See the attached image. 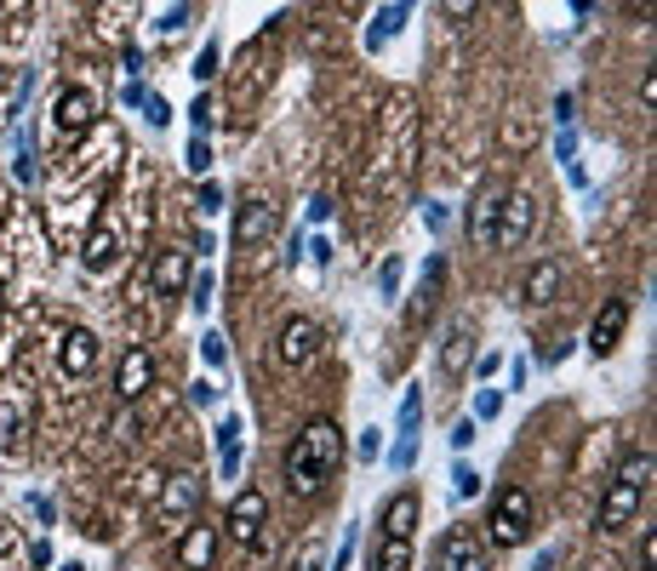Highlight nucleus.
I'll return each mask as SVG.
<instances>
[{"mask_svg": "<svg viewBox=\"0 0 657 571\" xmlns=\"http://www.w3.org/2000/svg\"><path fill=\"white\" fill-rule=\"evenodd\" d=\"M338 463H343V429L332 417H315V423L298 429V441L286 452V486L298 497H315L338 475Z\"/></svg>", "mask_w": 657, "mask_h": 571, "instance_id": "1", "label": "nucleus"}, {"mask_svg": "<svg viewBox=\"0 0 657 571\" xmlns=\"http://www.w3.org/2000/svg\"><path fill=\"white\" fill-rule=\"evenodd\" d=\"M646 480H651V452H629V457H623V468H617V480H612L606 497H601L595 526H601V531H623V526H629V520L640 515Z\"/></svg>", "mask_w": 657, "mask_h": 571, "instance_id": "2", "label": "nucleus"}, {"mask_svg": "<svg viewBox=\"0 0 657 571\" xmlns=\"http://www.w3.org/2000/svg\"><path fill=\"white\" fill-rule=\"evenodd\" d=\"M491 543L498 549H520L526 537H532V526H538V503H532V491L526 486H504L498 497H491Z\"/></svg>", "mask_w": 657, "mask_h": 571, "instance_id": "3", "label": "nucleus"}, {"mask_svg": "<svg viewBox=\"0 0 657 571\" xmlns=\"http://www.w3.org/2000/svg\"><path fill=\"white\" fill-rule=\"evenodd\" d=\"M435 571H491L480 537H475L469 526H452L441 543H435Z\"/></svg>", "mask_w": 657, "mask_h": 571, "instance_id": "4", "label": "nucleus"}, {"mask_svg": "<svg viewBox=\"0 0 657 571\" xmlns=\"http://www.w3.org/2000/svg\"><path fill=\"white\" fill-rule=\"evenodd\" d=\"M263 526H269V497L263 491H241L235 503H229V537H235L241 549L263 543Z\"/></svg>", "mask_w": 657, "mask_h": 571, "instance_id": "5", "label": "nucleus"}, {"mask_svg": "<svg viewBox=\"0 0 657 571\" xmlns=\"http://www.w3.org/2000/svg\"><path fill=\"white\" fill-rule=\"evenodd\" d=\"M29 412H35L29 389H23V383H0V452H18V446H23Z\"/></svg>", "mask_w": 657, "mask_h": 571, "instance_id": "6", "label": "nucleus"}, {"mask_svg": "<svg viewBox=\"0 0 657 571\" xmlns=\"http://www.w3.org/2000/svg\"><path fill=\"white\" fill-rule=\"evenodd\" d=\"M504 189L491 183V189H480V200H475V212H469V241L480 246V252H498V234H504Z\"/></svg>", "mask_w": 657, "mask_h": 571, "instance_id": "7", "label": "nucleus"}, {"mask_svg": "<svg viewBox=\"0 0 657 571\" xmlns=\"http://www.w3.org/2000/svg\"><path fill=\"white\" fill-rule=\"evenodd\" d=\"M275 355H280V366H309L320 355V326L309 315H292L275 338Z\"/></svg>", "mask_w": 657, "mask_h": 571, "instance_id": "8", "label": "nucleus"}, {"mask_svg": "<svg viewBox=\"0 0 657 571\" xmlns=\"http://www.w3.org/2000/svg\"><path fill=\"white\" fill-rule=\"evenodd\" d=\"M97 355H104V349H97V338L75 326V331H63V343H57V372L70 378V383H81V378L97 372Z\"/></svg>", "mask_w": 657, "mask_h": 571, "instance_id": "9", "label": "nucleus"}, {"mask_svg": "<svg viewBox=\"0 0 657 571\" xmlns=\"http://www.w3.org/2000/svg\"><path fill=\"white\" fill-rule=\"evenodd\" d=\"M623 326H629V297H606L601 315H595V326H589V355L606 360V355L623 343Z\"/></svg>", "mask_w": 657, "mask_h": 571, "instance_id": "10", "label": "nucleus"}, {"mask_svg": "<svg viewBox=\"0 0 657 571\" xmlns=\"http://www.w3.org/2000/svg\"><path fill=\"white\" fill-rule=\"evenodd\" d=\"M97 120V92L92 86H63L57 92V126L70 131V138H81V131H92Z\"/></svg>", "mask_w": 657, "mask_h": 571, "instance_id": "11", "label": "nucleus"}, {"mask_svg": "<svg viewBox=\"0 0 657 571\" xmlns=\"http://www.w3.org/2000/svg\"><path fill=\"white\" fill-rule=\"evenodd\" d=\"M149 383H155V360H149L144 349H126L120 372H115V394L131 406V400H144V394H149Z\"/></svg>", "mask_w": 657, "mask_h": 571, "instance_id": "12", "label": "nucleus"}, {"mask_svg": "<svg viewBox=\"0 0 657 571\" xmlns=\"http://www.w3.org/2000/svg\"><path fill=\"white\" fill-rule=\"evenodd\" d=\"M532 223H538V207H532V194H509L504 200V234H498V252H509V246H520L526 234H532Z\"/></svg>", "mask_w": 657, "mask_h": 571, "instance_id": "13", "label": "nucleus"}, {"mask_svg": "<svg viewBox=\"0 0 657 571\" xmlns=\"http://www.w3.org/2000/svg\"><path fill=\"white\" fill-rule=\"evenodd\" d=\"M263 234H275V207H263L257 194H246L241 212H235V246H257Z\"/></svg>", "mask_w": 657, "mask_h": 571, "instance_id": "14", "label": "nucleus"}, {"mask_svg": "<svg viewBox=\"0 0 657 571\" xmlns=\"http://www.w3.org/2000/svg\"><path fill=\"white\" fill-rule=\"evenodd\" d=\"M412 526H417V491H394V497L383 503L378 537H401V543H412Z\"/></svg>", "mask_w": 657, "mask_h": 571, "instance_id": "15", "label": "nucleus"}, {"mask_svg": "<svg viewBox=\"0 0 657 571\" xmlns=\"http://www.w3.org/2000/svg\"><path fill=\"white\" fill-rule=\"evenodd\" d=\"M183 286H189V252L183 246H167L155 257V292L160 297H183Z\"/></svg>", "mask_w": 657, "mask_h": 571, "instance_id": "16", "label": "nucleus"}, {"mask_svg": "<svg viewBox=\"0 0 657 571\" xmlns=\"http://www.w3.org/2000/svg\"><path fill=\"white\" fill-rule=\"evenodd\" d=\"M441 292H446V257L435 252L430 263H423V286H417V304H412V320H430L435 304H441Z\"/></svg>", "mask_w": 657, "mask_h": 571, "instance_id": "17", "label": "nucleus"}, {"mask_svg": "<svg viewBox=\"0 0 657 571\" xmlns=\"http://www.w3.org/2000/svg\"><path fill=\"white\" fill-rule=\"evenodd\" d=\"M81 257H86V268H92V275H104V268L120 257L115 229H109V223H92V229H86V246H81Z\"/></svg>", "mask_w": 657, "mask_h": 571, "instance_id": "18", "label": "nucleus"}, {"mask_svg": "<svg viewBox=\"0 0 657 571\" xmlns=\"http://www.w3.org/2000/svg\"><path fill=\"white\" fill-rule=\"evenodd\" d=\"M554 286H561V263H554V257H538L532 268H526V286H520V297H526V304H549V297H554Z\"/></svg>", "mask_w": 657, "mask_h": 571, "instance_id": "19", "label": "nucleus"}, {"mask_svg": "<svg viewBox=\"0 0 657 571\" xmlns=\"http://www.w3.org/2000/svg\"><path fill=\"white\" fill-rule=\"evenodd\" d=\"M194 503H201V486H194V475H172L167 497H160V509H167V520H178V515H194Z\"/></svg>", "mask_w": 657, "mask_h": 571, "instance_id": "20", "label": "nucleus"}, {"mask_svg": "<svg viewBox=\"0 0 657 571\" xmlns=\"http://www.w3.org/2000/svg\"><path fill=\"white\" fill-rule=\"evenodd\" d=\"M212 526H189V537H183V571H206L212 565Z\"/></svg>", "mask_w": 657, "mask_h": 571, "instance_id": "21", "label": "nucleus"}, {"mask_svg": "<svg viewBox=\"0 0 657 571\" xmlns=\"http://www.w3.org/2000/svg\"><path fill=\"white\" fill-rule=\"evenodd\" d=\"M469 343H475V338H469V326H452V331H446V349H441V366H446V372H452V378H457V372H464V366H469Z\"/></svg>", "mask_w": 657, "mask_h": 571, "instance_id": "22", "label": "nucleus"}, {"mask_svg": "<svg viewBox=\"0 0 657 571\" xmlns=\"http://www.w3.org/2000/svg\"><path fill=\"white\" fill-rule=\"evenodd\" d=\"M406 565H412V543H401V537H378L372 571H406Z\"/></svg>", "mask_w": 657, "mask_h": 571, "instance_id": "23", "label": "nucleus"}, {"mask_svg": "<svg viewBox=\"0 0 657 571\" xmlns=\"http://www.w3.org/2000/svg\"><path fill=\"white\" fill-rule=\"evenodd\" d=\"M417 423H423V394L412 389V394L401 400V441H417Z\"/></svg>", "mask_w": 657, "mask_h": 571, "instance_id": "24", "label": "nucleus"}, {"mask_svg": "<svg viewBox=\"0 0 657 571\" xmlns=\"http://www.w3.org/2000/svg\"><path fill=\"white\" fill-rule=\"evenodd\" d=\"M401 18H406V7H383V12H378V29H372V46H383L394 29H401Z\"/></svg>", "mask_w": 657, "mask_h": 571, "instance_id": "25", "label": "nucleus"}, {"mask_svg": "<svg viewBox=\"0 0 657 571\" xmlns=\"http://www.w3.org/2000/svg\"><path fill=\"white\" fill-rule=\"evenodd\" d=\"M446 441H452V452H469V446H475V417H457Z\"/></svg>", "mask_w": 657, "mask_h": 571, "instance_id": "26", "label": "nucleus"}, {"mask_svg": "<svg viewBox=\"0 0 657 571\" xmlns=\"http://www.w3.org/2000/svg\"><path fill=\"white\" fill-rule=\"evenodd\" d=\"M452 491H457V497H475V491H480V475H475L469 463H457V475H452Z\"/></svg>", "mask_w": 657, "mask_h": 571, "instance_id": "27", "label": "nucleus"}, {"mask_svg": "<svg viewBox=\"0 0 657 571\" xmlns=\"http://www.w3.org/2000/svg\"><path fill=\"white\" fill-rule=\"evenodd\" d=\"M504 412V394L498 389H480V400H475V417H498Z\"/></svg>", "mask_w": 657, "mask_h": 571, "instance_id": "28", "label": "nucleus"}, {"mask_svg": "<svg viewBox=\"0 0 657 571\" xmlns=\"http://www.w3.org/2000/svg\"><path fill=\"white\" fill-rule=\"evenodd\" d=\"M201 355H206V366H223V360H229V349H223L218 331H206V338H201Z\"/></svg>", "mask_w": 657, "mask_h": 571, "instance_id": "29", "label": "nucleus"}, {"mask_svg": "<svg viewBox=\"0 0 657 571\" xmlns=\"http://www.w3.org/2000/svg\"><path fill=\"white\" fill-rule=\"evenodd\" d=\"M206 166H212V149H206V138H194L189 144V172H206Z\"/></svg>", "mask_w": 657, "mask_h": 571, "instance_id": "30", "label": "nucleus"}, {"mask_svg": "<svg viewBox=\"0 0 657 571\" xmlns=\"http://www.w3.org/2000/svg\"><path fill=\"white\" fill-rule=\"evenodd\" d=\"M378 286H383V297H394V286H401V257H389V263H383Z\"/></svg>", "mask_w": 657, "mask_h": 571, "instance_id": "31", "label": "nucleus"}, {"mask_svg": "<svg viewBox=\"0 0 657 571\" xmlns=\"http://www.w3.org/2000/svg\"><path fill=\"white\" fill-rule=\"evenodd\" d=\"M194 75H201V81H212V75H218V46H206L201 57H194Z\"/></svg>", "mask_w": 657, "mask_h": 571, "instance_id": "32", "label": "nucleus"}, {"mask_svg": "<svg viewBox=\"0 0 657 571\" xmlns=\"http://www.w3.org/2000/svg\"><path fill=\"white\" fill-rule=\"evenodd\" d=\"M394 468H412V457H417V441H394Z\"/></svg>", "mask_w": 657, "mask_h": 571, "instance_id": "33", "label": "nucleus"}, {"mask_svg": "<svg viewBox=\"0 0 657 571\" xmlns=\"http://www.w3.org/2000/svg\"><path fill=\"white\" fill-rule=\"evenodd\" d=\"M144 109H149V126H167V120H172V109H167V97H149V104H144Z\"/></svg>", "mask_w": 657, "mask_h": 571, "instance_id": "34", "label": "nucleus"}, {"mask_svg": "<svg viewBox=\"0 0 657 571\" xmlns=\"http://www.w3.org/2000/svg\"><path fill=\"white\" fill-rule=\"evenodd\" d=\"M326 218H332V194H315L309 200V223H326Z\"/></svg>", "mask_w": 657, "mask_h": 571, "instance_id": "35", "label": "nucleus"}, {"mask_svg": "<svg viewBox=\"0 0 657 571\" xmlns=\"http://www.w3.org/2000/svg\"><path fill=\"white\" fill-rule=\"evenodd\" d=\"M657 560V531H640V571H651Z\"/></svg>", "mask_w": 657, "mask_h": 571, "instance_id": "36", "label": "nucleus"}, {"mask_svg": "<svg viewBox=\"0 0 657 571\" xmlns=\"http://www.w3.org/2000/svg\"><path fill=\"white\" fill-rule=\"evenodd\" d=\"M218 207H223V189L206 183V189H201V212H218Z\"/></svg>", "mask_w": 657, "mask_h": 571, "instance_id": "37", "label": "nucleus"}, {"mask_svg": "<svg viewBox=\"0 0 657 571\" xmlns=\"http://www.w3.org/2000/svg\"><path fill=\"white\" fill-rule=\"evenodd\" d=\"M189 115H194V126H201V131H206V126H212V97H201V104H194Z\"/></svg>", "mask_w": 657, "mask_h": 571, "instance_id": "38", "label": "nucleus"}, {"mask_svg": "<svg viewBox=\"0 0 657 571\" xmlns=\"http://www.w3.org/2000/svg\"><path fill=\"white\" fill-rule=\"evenodd\" d=\"M383 452V441H378V429H367V441H360V457H378Z\"/></svg>", "mask_w": 657, "mask_h": 571, "instance_id": "39", "label": "nucleus"}, {"mask_svg": "<svg viewBox=\"0 0 657 571\" xmlns=\"http://www.w3.org/2000/svg\"><path fill=\"white\" fill-rule=\"evenodd\" d=\"M0 309H7V257H0Z\"/></svg>", "mask_w": 657, "mask_h": 571, "instance_id": "40", "label": "nucleus"}]
</instances>
